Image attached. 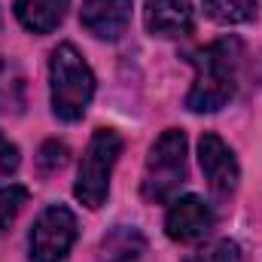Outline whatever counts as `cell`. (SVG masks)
I'll return each mask as SVG.
<instances>
[{
	"label": "cell",
	"mask_w": 262,
	"mask_h": 262,
	"mask_svg": "<svg viewBox=\"0 0 262 262\" xmlns=\"http://www.w3.org/2000/svg\"><path fill=\"white\" fill-rule=\"evenodd\" d=\"M238 61H241V43L226 37L189 55V64L195 67V82L186 95V107L192 113H216L235 98L238 89Z\"/></svg>",
	"instance_id": "6da1fadb"
},
{
	"label": "cell",
	"mask_w": 262,
	"mask_h": 262,
	"mask_svg": "<svg viewBox=\"0 0 262 262\" xmlns=\"http://www.w3.org/2000/svg\"><path fill=\"white\" fill-rule=\"evenodd\" d=\"M49 82H52V113L64 122L82 119L95 98V73L82 61L73 43H61L52 52Z\"/></svg>",
	"instance_id": "7a4b0ae2"
},
{
	"label": "cell",
	"mask_w": 262,
	"mask_h": 262,
	"mask_svg": "<svg viewBox=\"0 0 262 262\" xmlns=\"http://www.w3.org/2000/svg\"><path fill=\"white\" fill-rule=\"evenodd\" d=\"M183 183H186V134L168 128L162 131V137L152 143L146 156L140 192L149 204H165L177 198Z\"/></svg>",
	"instance_id": "3957f363"
},
{
	"label": "cell",
	"mask_w": 262,
	"mask_h": 262,
	"mask_svg": "<svg viewBox=\"0 0 262 262\" xmlns=\"http://www.w3.org/2000/svg\"><path fill=\"white\" fill-rule=\"evenodd\" d=\"M119 156H122V137L113 128H98L92 134V140L82 152L79 171H76V186H73V195L85 207L98 210L107 201L110 177H113Z\"/></svg>",
	"instance_id": "277c9868"
},
{
	"label": "cell",
	"mask_w": 262,
	"mask_h": 262,
	"mask_svg": "<svg viewBox=\"0 0 262 262\" xmlns=\"http://www.w3.org/2000/svg\"><path fill=\"white\" fill-rule=\"evenodd\" d=\"M76 241V216L64 204L46 207L31 229V259L34 262H64Z\"/></svg>",
	"instance_id": "5b68a950"
},
{
	"label": "cell",
	"mask_w": 262,
	"mask_h": 262,
	"mask_svg": "<svg viewBox=\"0 0 262 262\" xmlns=\"http://www.w3.org/2000/svg\"><path fill=\"white\" fill-rule=\"evenodd\" d=\"M198 165L204 171L207 186L216 195H232L235 192L238 177H241V168H238L235 152L229 149V143L220 134H213V131H204L201 134V140H198Z\"/></svg>",
	"instance_id": "8992f818"
},
{
	"label": "cell",
	"mask_w": 262,
	"mask_h": 262,
	"mask_svg": "<svg viewBox=\"0 0 262 262\" xmlns=\"http://www.w3.org/2000/svg\"><path fill=\"white\" fill-rule=\"evenodd\" d=\"M213 223H216V216L207 201H201L198 195H183L171 201L168 216H165V232L171 241L192 244L213 232Z\"/></svg>",
	"instance_id": "52a82bcc"
},
{
	"label": "cell",
	"mask_w": 262,
	"mask_h": 262,
	"mask_svg": "<svg viewBox=\"0 0 262 262\" xmlns=\"http://www.w3.org/2000/svg\"><path fill=\"white\" fill-rule=\"evenodd\" d=\"M131 0H85L79 21L98 40H119L131 25Z\"/></svg>",
	"instance_id": "ba28073f"
},
{
	"label": "cell",
	"mask_w": 262,
	"mask_h": 262,
	"mask_svg": "<svg viewBox=\"0 0 262 262\" xmlns=\"http://www.w3.org/2000/svg\"><path fill=\"white\" fill-rule=\"evenodd\" d=\"M192 0H146L143 6V25L156 37H180L192 31Z\"/></svg>",
	"instance_id": "9c48e42d"
},
{
	"label": "cell",
	"mask_w": 262,
	"mask_h": 262,
	"mask_svg": "<svg viewBox=\"0 0 262 262\" xmlns=\"http://www.w3.org/2000/svg\"><path fill=\"white\" fill-rule=\"evenodd\" d=\"M70 0H15V15L31 34H52L64 21Z\"/></svg>",
	"instance_id": "30bf717a"
},
{
	"label": "cell",
	"mask_w": 262,
	"mask_h": 262,
	"mask_svg": "<svg viewBox=\"0 0 262 262\" xmlns=\"http://www.w3.org/2000/svg\"><path fill=\"white\" fill-rule=\"evenodd\" d=\"M146 253V238L134 226H116L101 241V262H137Z\"/></svg>",
	"instance_id": "8fae6325"
},
{
	"label": "cell",
	"mask_w": 262,
	"mask_h": 262,
	"mask_svg": "<svg viewBox=\"0 0 262 262\" xmlns=\"http://www.w3.org/2000/svg\"><path fill=\"white\" fill-rule=\"evenodd\" d=\"M25 107V76L15 61L0 55V113H21Z\"/></svg>",
	"instance_id": "7c38bea8"
},
{
	"label": "cell",
	"mask_w": 262,
	"mask_h": 262,
	"mask_svg": "<svg viewBox=\"0 0 262 262\" xmlns=\"http://www.w3.org/2000/svg\"><path fill=\"white\" fill-rule=\"evenodd\" d=\"M204 12L220 25H247L256 18V0H204Z\"/></svg>",
	"instance_id": "4fadbf2b"
},
{
	"label": "cell",
	"mask_w": 262,
	"mask_h": 262,
	"mask_svg": "<svg viewBox=\"0 0 262 262\" xmlns=\"http://www.w3.org/2000/svg\"><path fill=\"white\" fill-rule=\"evenodd\" d=\"M25 201H28V189L25 186H15V183L0 186V235L12 226V220L18 216Z\"/></svg>",
	"instance_id": "5bb4252c"
},
{
	"label": "cell",
	"mask_w": 262,
	"mask_h": 262,
	"mask_svg": "<svg viewBox=\"0 0 262 262\" xmlns=\"http://www.w3.org/2000/svg\"><path fill=\"white\" fill-rule=\"evenodd\" d=\"M186 262H241V250L235 241L223 238L213 244H204L201 250H195L192 256H186Z\"/></svg>",
	"instance_id": "9a60e30c"
},
{
	"label": "cell",
	"mask_w": 262,
	"mask_h": 262,
	"mask_svg": "<svg viewBox=\"0 0 262 262\" xmlns=\"http://www.w3.org/2000/svg\"><path fill=\"white\" fill-rule=\"evenodd\" d=\"M64 162H67V146L64 143H58V140H46L43 149H40V165H43L46 171H55V168H61Z\"/></svg>",
	"instance_id": "2e32d148"
},
{
	"label": "cell",
	"mask_w": 262,
	"mask_h": 262,
	"mask_svg": "<svg viewBox=\"0 0 262 262\" xmlns=\"http://www.w3.org/2000/svg\"><path fill=\"white\" fill-rule=\"evenodd\" d=\"M18 168V146L0 134V174H12Z\"/></svg>",
	"instance_id": "e0dca14e"
}]
</instances>
